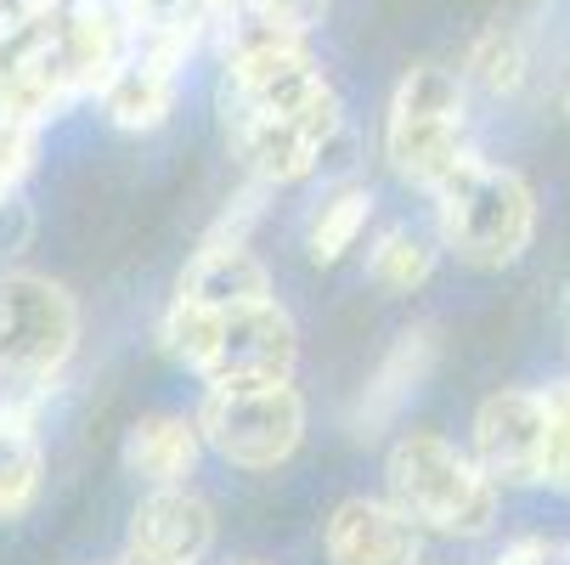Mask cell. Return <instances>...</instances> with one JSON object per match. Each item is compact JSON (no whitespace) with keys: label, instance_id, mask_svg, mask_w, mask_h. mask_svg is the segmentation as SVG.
<instances>
[{"label":"cell","instance_id":"ac0fdd59","mask_svg":"<svg viewBox=\"0 0 570 565\" xmlns=\"http://www.w3.org/2000/svg\"><path fill=\"white\" fill-rule=\"evenodd\" d=\"M430 272H435V244H430L424 232H413V226L379 232V244L367 250V277H373L379 289H390V294L424 289Z\"/></svg>","mask_w":570,"mask_h":565},{"label":"cell","instance_id":"ffe728a7","mask_svg":"<svg viewBox=\"0 0 570 565\" xmlns=\"http://www.w3.org/2000/svg\"><path fill=\"white\" fill-rule=\"evenodd\" d=\"M492 565H553V543H542V537H520V543H509Z\"/></svg>","mask_w":570,"mask_h":565},{"label":"cell","instance_id":"e0dca14e","mask_svg":"<svg viewBox=\"0 0 570 565\" xmlns=\"http://www.w3.org/2000/svg\"><path fill=\"white\" fill-rule=\"evenodd\" d=\"M525 74H531V51H525V40L514 35V29H485L474 46H469V57H463V79L469 86H480L485 97H520V86H525Z\"/></svg>","mask_w":570,"mask_h":565},{"label":"cell","instance_id":"6da1fadb","mask_svg":"<svg viewBox=\"0 0 570 565\" xmlns=\"http://www.w3.org/2000/svg\"><path fill=\"white\" fill-rule=\"evenodd\" d=\"M165 345L176 362H187L209 384L294 379V362H299V329L277 300H249L232 311L176 300L165 316Z\"/></svg>","mask_w":570,"mask_h":565},{"label":"cell","instance_id":"52a82bcc","mask_svg":"<svg viewBox=\"0 0 570 565\" xmlns=\"http://www.w3.org/2000/svg\"><path fill=\"white\" fill-rule=\"evenodd\" d=\"M328 97H340V91L328 86L322 62L305 51V40L255 46V51L226 57V74H220V125L305 114V108L328 103Z\"/></svg>","mask_w":570,"mask_h":565},{"label":"cell","instance_id":"5b68a950","mask_svg":"<svg viewBox=\"0 0 570 565\" xmlns=\"http://www.w3.org/2000/svg\"><path fill=\"white\" fill-rule=\"evenodd\" d=\"M198 430L232 469L266 475L288 464L305 441V396L294 390V379L209 384L198 408Z\"/></svg>","mask_w":570,"mask_h":565},{"label":"cell","instance_id":"7402d4cb","mask_svg":"<svg viewBox=\"0 0 570 565\" xmlns=\"http://www.w3.org/2000/svg\"><path fill=\"white\" fill-rule=\"evenodd\" d=\"M249 565H255V559H249Z\"/></svg>","mask_w":570,"mask_h":565},{"label":"cell","instance_id":"7c38bea8","mask_svg":"<svg viewBox=\"0 0 570 565\" xmlns=\"http://www.w3.org/2000/svg\"><path fill=\"white\" fill-rule=\"evenodd\" d=\"M328 565H419V526L395 504L345 498L322 532Z\"/></svg>","mask_w":570,"mask_h":565},{"label":"cell","instance_id":"44dd1931","mask_svg":"<svg viewBox=\"0 0 570 565\" xmlns=\"http://www.w3.org/2000/svg\"><path fill=\"white\" fill-rule=\"evenodd\" d=\"M564 114H570V91H564Z\"/></svg>","mask_w":570,"mask_h":565},{"label":"cell","instance_id":"5bb4252c","mask_svg":"<svg viewBox=\"0 0 570 565\" xmlns=\"http://www.w3.org/2000/svg\"><path fill=\"white\" fill-rule=\"evenodd\" d=\"M198 452H204V430L198 419L181 413H153L125 436V469L141 475L147 487H181L198 469Z\"/></svg>","mask_w":570,"mask_h":565},{"label":"cell","instance_id":"8fae6325","mask_svg":"<svg viewBox=\"0 0 570 565\" xmlns=\"http://www.w3.org/2000/svg\"><path fill=\"white\" fill-rule=\"evenodd\" d=\"M215 548V509L193 487H153L130 515V559L198 565Z\"/></svg>","mask_w":570,"mask_h":565},{"label":"cell","instance_id":"d6986e66","mask_svg":"<svg viewBox=\"0 0 570 565\" xmlns=\"http://www.w3.org/2000/svg\"><path fill=\"white\" fill-rule=\"evenodd\" d=\"M40 493V447L23 419H0V520H12Z\"/></svg>","mask_w":570,"mask_h":565},{"label":"cell","instance_id":"30bf717a","mask_svg":"<svg viewBox=\"0 0 570 565\" xmlns=\"http://www.w3.org/2000/svg\"><path fill=\"white\" fill-rule=\"evenodd\" d=\"M435 357H441V334H435V322H413V329H401V334H395V345H390V351L379 357V368L367 373V384L356 390L345 430H351L356 441L384 436V430L401 419L406 401H413V396L424 390V379H430Z\"/></svg>","mask_w":570,"mask_h":565},{"label":"cell","instance_id":"3957f363","mask_svg":"<svg viewBox=\"0 0 570 565\" xmlns=\"http://www.w3.org/2000/svg\"><path fill=\"white\" fill-rule=\"evenodd\" d=\"M435 226H441V250H452L463 266L503 272L531 250L537 198H531L525 176L469 153L463 165L435 187Z\"/></svg>","mask_w":570,"mask_h":565},{"label":"cell","instance_id":"9c48e42d","mask_svg":"<svg viewBox=\"0 0 570 565\" xmlns=\"http://www.w3.org/2000/svg\"><path fill=\"white\" fill-rule=\"evenodd\" d=\"M553 408L548 390H498L474 413V464L498 487H542Z\"/></svg>","mask_w":570,"mask_h":565},{"label":"cell","instance_id":"ba28073f","mask_svg":"<svg viewBox=\"0 0 570 565\" xmlns=\"http://www.w3.org/2000/svg\"><path fill=\"white\" fill-rule=\"evenodd\" d=\"M345 136V103L328 97L305 114H277V119H237L226 125V147L243 171L266 187H288L305 182L311 171H322V158L334 153V142Z\"/></svg>","mask_w":570,"mask_h":565},{"label":"cell","instance_id":"277c9868","mask_svg":"<svg viewBox=\"0 0 570 565\" xmlns=\"http://www.w3.org/2000/svg\"><path fill=\"white\" fill-rule=\"evenodd\" d=\"M469 97H463V74L441 62H413L384 114V158L406 187H441L463 158H469Z\"/></svg>","mask_w":570,"mask_h":565},{"label":"cell","instance_id":"2e32d148","mask_svg":"<svg viewBox=\"0 0 570 565\" xmlns=\"http://www.w3.org/2000/svg\"><path fill=\"white\" fill-rule=\"evenodd\" d=\"M367 215H373V193H367V187H356V182L334 187L328 198L311 210V221H305V255H311L316 266L345 261V255L356 250Z\"/></svg>","mask_w":570,"mask_h":565},{"label":"cell","instance_id":"9a60e30c","mask_svg":"<svg viewBox=\"0 0 570 565\" xmlns=\"http://www.w3.org/2000/svg\"><path fill=\"white\" fill-rule=\"evenodd\" d=\"M170 108H176V74L147 57H130L108 79V119L119 130H158L170 119Z\"/></svg>","mask_w":570,"mask_h":565},{"label":"cell","instance_id":"7a4b0ae2","mask_svg":"<svg viewBox=\"0 0 570 565\" xmlns=\"http://www.w3.org/2000/svg\"><path fill=\"white\" fill-rule=\"evenodd\" d=\"M390 504L435 537H485L498 520V480L435 430L395 436L384 458Z\"/></svg>","mask_w":570,"mask_h":565},{"label":"cell","instance_id":"4fadbf2b","mask_svg":"<svg viewBox=\"0 0 570 565\" xmlns=\"http://www.w3.org/2000/svg\"><path fill=\"white\" fill-rule=\"evenodd\" d=\"M176 300L187 305H209V311H232V305H249V300H272V272L249 255V244H215L204 237L198 255L181 272Z\"/></svg>","mask_w":570,"mask_h":565},{"label":"cell","instance_id":"8992f818","mask_svg":"<svg viewBox=\"0 0 570 565\" xmlns=\"http://www.w3.org/2000/svg\"><path fill=\"white\" fill-rule=\"evenodd\" d=\"M79 340V311L62 283L35 272H0V373L46 384Z\"/></svg>","mask_w":570,"mask_h":565}]
</instances>
